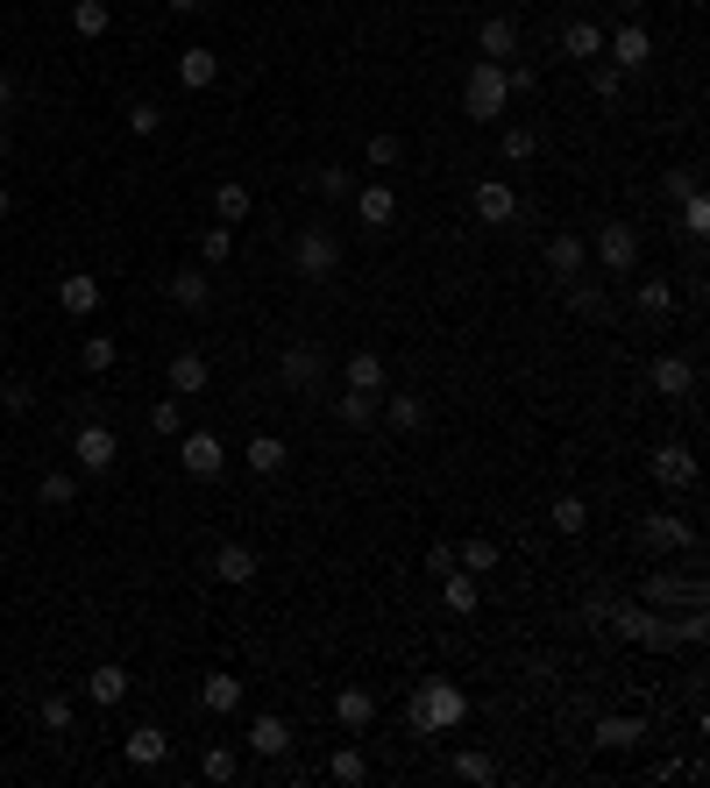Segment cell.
<instances>
[{
  "instance_id": "cell-41",
  "label": "cell",
  "mask_w": 710,
  "mask_h": 788,
  "mask_svg": "<svg viewBox=\"0 0 710 788\" xmlns=\"http://www.w3.org/2000/svg\"><path fill=\"white\" fill-rule=\"evenodd\" d=\"M108 22H114L108 0H79V8H71V29H79V36H108Z\"/></svg>"
},
{
  "instance_id": "cell-17",
  "label": "cell",
  "mask_w": 710,
  "mask_h": 788,
  "mask_svg": "<svg viewBox=\"0 0 710 788\" xmlns=\"http://www.w3.org/2000/svg\"><path fill=\"white\" fill-rule=\"evenodd\" d=\"M356 221H362V227H376V235H384V227L398 221V192H391L384 178H376V185H356Z\"/></svg>"
},
{
  "instance_id": "cell-44",
  "label": "cell",
  "mask_w": 710,
  "mask_h": 788,
  "mask_svg": "<svg viewBox=\"0 0 710 788\" xmlns=\"http://www.w3.org/2000/svg\"><path fill=\"white\" fill-rule=\"evenodd\" d=\"M583 526H590V505H583V497H554V533L576 540Z\"/></svg>"
},
{
  "instance_id": "cell-50",
  "label": "cell",
  "mask_w": 710,
  "mask_h": 788,
  "mask_svg": "<svg viewBox=\"0 0 710 788\" xmlns=\"http://www.w3.org/2000/svg\"><path fill=\"white\" fill-rule=\"evenodd\" d=\"M497 149H505V164H526V157H533V128H505V135H497Z\"/></svg>"
},
{
  "instance_id": "cell-59",
  "label": "cell",
  "mask_w": 710,
  "mask_h": 788,
  "mask_svg": "<svg viewBox=\"0 0 710 788\" xmlns=\"http://www.w3.org/2000/svg\"><path fill=\"white\" fill-rule=\"evenodd\" d=\"M8 114H14V79L0 71V121H8Z\"/></svg>"
},
{
  "instance_id": "cell-38",
  "label": "cell",
  "mask_w": 710,
  "mask_h": 788,
  "mask_svg": "<svg viewBox=\"0 0 710 788\" xmlns=\"http://www.w3.org/2000/svg\"><path fill=\"white\" fill-rule=\"evenodd\" d=\"M149 434H157V441H178V434H185V405L157 398V405H149Z\"/></svg>"
},
{
  "instance_id": "cell-47",
  "label": "cell",
  "mask_w": 710,
  "mask_h": 788,
  "mask_svg": "<svg viewBox=\"0 0 710 788\" xmlns=\"http://www.w3.org/2000/svg\"><path fill=\"white\" fill-rule=\"evenodd\" d=\"M313 192H320V200H349V192H356V178L327 164V171H313Z\"/></svg>"
},
{
  "instance_id": "cell-32",
  "label": "cell",
  "mask_w": 710,
  "mask_h": 788,
  "mask_svg": "<svg viewBox=\"0 0 710 788\" xmlns=\"http://www.w3.org/2000/svg\"><path fill=\"white\" fill-rule=\"evenodd\" d=\"M640 739H646L640 718H597V746H604V753H632Z\"/></svg>"
},
{
  "instance_id": "cell-10",
  "label": "cell",
  "mask_w": 710,
  "mask_h": 788,
  "mask_svg": "<svg viewBox=\"0 0 710 788\" xmlns=\"http://www.w3.org/2000/svg\"><path fill=\"white\" fill-rule=\"evenodd\" d=\"M604 50H611L618 71H640L646 57H654V36H646L640 22H618V29H604Z\"/></svg>"
},
{
  "instance_id": "cell-56",
  "label": "cell",
  "mask_w": 710,
  "mask_h": 788,
  "mask_svg": "<svg viewBox=\"0 0 710 788\" xmlns=\"http://www.w3.org/2000/svg\"><path fill=\"white\" fill-rule=\"evenodd\" d=\"M29 398H36V391H29L22 376H14V384H0V405H8V413H29Z\"/></svg>"
},
{
  "instance_id": "cell-27",
  "label": "cell",
  "mask_w": 710,
  "mask_h": 788,
  "mask_svg": "<svg viewBox=\"0 0 710 788\" xmlns=\"http://www.w3.org/2000/svg\"><path fill=\"white\" fill-rule=\"evenodd\" d=\"M376 405H384V391H341V398H335V419H341V427H376Z\"/></svg>"
},
{
  "instance_id": "cell-62",
  "label": "cell",
  "mask_w": 710,
  "mask_h": 788,
  "mask_svg": "<svg viewBox=\"0 0 710 788\" xmlns=\"http://www.w3.org/2000/svg\"><path fill=\"white\" fill-rule=\"evenodd\" d=\"M0 157H8V128H0Z\"/></svg>"
},
{
  "instance_id": "cell-57",
  "label": "cell",
  "mask_w": 710,
  "mask_h": 788,
  "mask_svg": "<svg viewBox=\"0 0 710 788\" xmlns=\"http://www.w3.org/2000/svg\"><path fill=\"white\" fill-rule=\"evenodd\" d=\"M505 86H511V93H533L540 71H533V65H511V71H505Z\"/></svg>"
},
{
  "instance_id": "cell-63",
  "label": "cell",
  "mask_w": 710,
  "mask_h": 788,
  "mask_svg": "<svg viewBox=\"0 0 710 788\" xmlns=\"http://www.w3.org/2000/svg\"><path fill=\"white\" fill-rule=\"evenodd\" d=\"M0 348H8V335H0Z\"/></svg>"
},
{
  "instance_id": "cell-52",
  "label": "cell",
  "mask_w": 710,
  "mask_h": 788,
  "mask_svg": "<svg viewBox=\"0 0 710 788\" xmlns=\"http://www.w3.org/2000/svg\"><path fill=\"white\" fill-rule=\"evenodd\" d=\"M128 128H135V135H157V128H164V108H157V100H135V108H128Z\"/></svg>"
},
{
  "instance_id": "cell-30",
  "label": "cell",
  "mask_w": 710,
  "mask_h": 788,
  "mask_svg": "<svg viewBox=\"0 0 710 788\" xmlns=\"http://www.w3.org/2000/svg\"><path fill=\"white\" fill-rule=\"evenodd\" d=\"M241 462H249V469H256V476H278V469H284V462H292V448H284V441H278V434H256V441H249V448H241Z\"/></svg>"
},
{
  "instance_id": "cell-43",
  "label": "cell",
  "mask_w": 710,
  "mask_h": 788,
  "mask_svg": "<svg viewBox=\"0 0 710 788\" xmlns=\"http://www.w3.org/2000/svg\"><path fill=\"white\" fill-rule=\"evenodd\" d=\"M568 306L583 313V320H604V313H611V299L597 292V284H583V278H568Z\"/></svg>"
},
{
  "instance_id": "cell-7",
  "label": "cell",
  "mask_w": 710,
  "mask_h": 788,
  "mask_svg": "<svg viewBox=\"0 0 710 788\" xmlns=\"http://www.w3.org/2000/svg\"><path fill=\"white\" fill-rule=\"evenodd\" d=\"M640 548L646 554H697V526L683 511H646L640 519Z\"/></svg>"
},
{
  "instance_id": "cell-19",
  "label": "cell",
  "mask_w": 710,
  "mask_h": 788,
  "mask_svg": "<svg viewBox=\"0 0 710 788\" xmlns=\"http://www.w3.org/2000/svg\"><path fill=\"white\" fill-rule=\"evenodd\" d=\"M206 384H214V362H206L200 348H185V356H171V398H200Z\"/></svg>"
},
{
  "instance_id": "cell-61",
  "label": "cell",
  "mask_w": 710,
  "mask_h": 788,
  "mask_svg": "<svg viewBox=\"0 0 710 788\" xmlns=\"http://www.w3.org/2000/svg\"><path fill=\"white\" fill-rule=\"evenodd\" d=\"M171 8H178V14H192V8H206V0H171Z\"/></svg>"
},
{
  "instance_id": "cell-18",
  "label": "cell",
  "mask_w": 710,
  "mask_h": 788,
  "mask_svg": "<svg viewBox=\"0 0 710 788\" xmlns=\"http://www.w3.org/2000/svg\"><path fill=\"white\" fill-rule=\"evenodd\" d=\"M562 57H576V65H590V57H604V22H590V14H576V22H562Z\"/></svg>"
},
{
  "instance_id": "cell-11",
  "label": "cell",
  "mask_w": 710,
  "mask_h": 788,
  "mask_svg": "<svg viewBox=\"0 0 710 788\" xmlns=\"http://www.w3.org/2000/svg\"><path fill=\"white\" fill-rule=\"evenodd\" d=\"M206 569H214V583L241 589V583H256V569H263V562H256V548H249V540H221V548H214V562H206Z\"/></svg>"
},
{
  "instance_id": "cell-24",
  "label": "cell",
  "mask_w": 710,
  "mask_h": 788,
  "mask_svg": "<svg viewBox=\"0 0 710 788\" xmlns=\"http://www.w3.org/2000/svg\"><path fill=\"white\" fill-rule=\"evenodd\" d=\"M214 71H221V57L206 50V43H192V50L178 57V86H185V93H206V86H214Z\"/></svg>"
},
{
  "instance_id": "cell-33",
  "label": "cell",
  "mask_w": 710,
  "mask_h": 788,
  "mask_svg": "<svg viewBox=\"0 0 710 788\" xmlns=\"http://www.w3.org/2000/svg\"><path fill=\"white\" fill-rule=\"evenodd\" d=\"M327 781H335V788H362V781H370V761H362V746L327 753Z\"/></svg>"
},
{
  "instance_id": "cell-34",
  "label": "cell",
  "mask_w": 710,
  "mask_h": 788,
  "mask_svg": "<svg viewBox=\"0 0 710 788\" xmlns=\"http://www.w3.org/2000/svg\"><path fill=\"white\" fill-rule=\"evenodd\" d=\"M441 604H448L455 618H470V611H476V575H470V569H448V575H441Z\"/></svg>"
},
{
  "instance_id": "cell-37",
  "label": "cell",
  "mask_w": 710,
  "mask_h": 788,
  "mask_svg": "<svg viewBox=\"0 0 710 788\" xmlns=\"http://www.w3.org/2000/svg\"><path fill=\"white\" fill-rule=\"evenodd\" d=\"M71 497H79V483H71L65 469H43V483H36V505H50V511H71Z\"/></svg>"
},
{
  "instance_id": "cell-8",
  "label": "cell",
  "mask_w": 710,
  "mask_h": 788,
  "mask_svg": "<svg viewBox=\"0 0 710 788\" xmlns=\"http://www.w3.org/2000/svg\"><path fill=\"white\" fill-rule=\"evenodd\" d=\"M597 263L611 270V278H632V270H640V227L632 221H611V227H597Z\"/></svg>"
},
{
  "instance_id": "cell-51",
  "label": "cell",
  "mask_w": 710,
  "mask_h": 788,
  "mask_svg": "<svg viewBox=\"0 0 710 788\" xmlns=\"http://www.w3.org/2000/svg\"><path fill=\"white\" fill-rule=\"evenodd\" d=\"M43 732H71V696H43Z\"/></svg>"
},
{
  "instance_id": "cell-4",
  "label": "cell",
  "mask_w": 710,
  "mask_h": 788,
  "mask_svg": "<svg viewBox=\"0 0 710 788\" xmlns=\"http://www.w3.org/2000/svg\"><path fill=\"white\" fill-rule=\"evenodd\" d=\"M511 108V86H505V65H491V57H476L470 65V79H462V114L470 121H483L491 128L497 114Z\"/></svg>"
},
{
  "instance_id": "cell-48",
  "label": "cell",
  "mask_w": 710,
  "mask_h": 788,
  "mask_svg": "<svg viewBox=\"0 0 710 788\" xmlns=\"http://www.w3.org/2000/svg\"><path fill=\"white\" fill-rule=\"evenodd\" d=\"M228 249H235V235H228V227H206V235H200V263H206V270H214V263H228Z\"/></svg>"
},
{
  "instance_id": "cell-23",
  "label": "cell",
  "mask_w": 710,
  "mask_h": 788,
  "mask_svg": "<svg viewBox=\"0 0 710 788\" xmlns=\"http://www.w3.org/2000/svg\"><path fill=\"white\" fill-rule=\"evenodd\" d=\"M583 263H590V241H583V235H554L548 241V270H554V278H583Z\"/></svg>"
},
{
  "instance_id": "cell-46",
  "label": "cell",
  "mask_w": 710,
  "mask_h": 788,
  "mask_svg": "<svg viewBox=\"0 0 710 788\" xmlns=\"http://www.w3.org/2000/svg\"><path fill=\"white\" fill-rule=\"evenodd\" d=\"M362 157H370L376 171H391V164L405 157V143H398V135H370V143H362Z\"/></svg>"
},
{
  "instance_id": "cell-13",
  "label": "cell",
  "mask_w": 710,
  "mask_h": 788,
  "mask_svg": "<svg viewBox=\"0 0 710 788\" xmlns=\"http://www.w3.org/2000/svg\"><path fill=\"white\" fill-rule=\"evenodd\" d=\"M164 753H171V732H164V724H135V732L121 739V761L128 767H164Z\"/></svg>"
},
{
  "instance_id": "cell-36",
  "label": "cell",
  "mask_w": 710,
  "mask_h": 788,
  "mask_svg": "<svg viewBox=\"0 0 710 788\" xmlns=\"http://www.w3.org/2000/svg\"><path fill=\"white\" fill-rule=\"evenodd\" d=\"M200 703L214 710V718H228V710H241V682L235 675H206V689H200Z\"/></svg>"
},
{
  "instance_id": "cell-29",
  "label": "cell",
  "mask_w": 710,
  "mask_h": 788,
  "mask_svg": "<svg viewBox=\"0 0 710 788\" xmlns=\"http://www.w3.org/2000/svg\"><path fill=\"white\" fill-rule=\"evenodd\" d=\"M476 50H483V57H491V65H505V57H511V50H519V29H511V22H505V14H491V22H483V29H476Z\"/></svg>"
},
{
  "instance_id": "cell-3",
  "label": "cell",
  "mask_w": 710,
  "mask_h": 788,
  "mask_svg": "<svg viewBox=\"0 0 710 788\" xmlns=\"http://www.w3.org/2000/svg\"><path fill=\"white\" fill-rule=\"evenodd\" d=\"M640 604H654V611H710V589L697 569H654L640 583Z\"/></svg>"
},
{
  "instance_id": "cell-2",
  "label": "cell",
  "mask_w": 710,
  "mask_h": 788,
  "mask_svg": "<svg viewBox=\"0 0 710 788\" xmlns=\"http://www.w3.org/2000/svg\"><path fill=\"white\" fill-rule=\"evenodd\" d=\"M462 718H470V696H462L455 682H419L413 703H405V724H413L419 739H448V732H462Z\"/></svg>"
},
{
  "instance_id": "cell-20",
  "label": "cell",
  "mask_w": 710,
  "mask_h": 788,
  "mask_svg": "<svg viewBox=\"0 0 710 788\" xmlns=\"http://www.w3.org/2000/svg\"><path fill=\"white\" fill-rule=\"evenodd\" d=\"M654 391L661 398H697V362L689 356H654Z\"/></svg>"
},
{
  "instance_id": "cell-6",
  "label": "cell",
  "mask_w": 710,
  "mask_h": 788,
  "mask_svg": "<svg viewBox=\"0 0 710 788\" xmlns=\"http://www.w3.org/2000/svg\"><path fill=\"white\" fill-rule=\"evenodd\" d=\"M278 384L292 391V398H313V391L327 384V356H320L313 341H292V348L278 356Z\"/></svg>"
},
{
  "instance_id": "cell-40",
  "label": "cell",
  "mask_w": 710,
  "mask_h": 788,
  "mask_svg": "<svg viewBox=\"0 0 710 788\" xmlns=\"http://www.w3.org/2000/svg\"><path fill=\"white\" fill-rule=\"evenodd\" d=\"M200 775H206V781H235V775H241V761H235V746H221V739H214V746H206V753H200Z\"/></svg>"
},
{
  "instance_id": "cell-12",
  "label": "cell",
  "mask_w": 710,
  "mask_h": 788,
  "mask_svg": "<svg viewBox=\"0 0 710 788\" xmlns=\"http://www.w3.org/2000/svg\"><path fill=\"white\" fill-rule=\"evenodd\" d=\"M71 454H79V469H86V476H108V469H114V454H121V441H114L108 427H79V434H71Z\"/></svg>"
},
{
  "instance_id": "cell-49",
  "label": "cell",
  "mask_w": 710,
  "mask_h": 788,
  "mask_svg": "<svg viewBox=\"0 0 710 788\" xmlns=\"http://www.w3.org/2000/svg\"><path fill=\"white\" fill-rule=\"evenodd\" d=\"M455 569H470V575L497 569V548H491V540H470V548H455Z\"/></svg>"
},
{
  "instance_id": "cell-54",
  "label": "cell",
  "mask_w": 710,
  "mask_h": 788,
  "mask_svg": "<svg viewBox=\"0 0 710 788\" xmlns=\"http://www.w3.org/2000/svg\"><path fill=\"white\" fill-rule=\"evenodd\" d=\"M590 86H597V100H618V93H626V71H618V65H597Z\"/></svg>"
},
{
  "instance_id": "cell-26",
  "label": "cell",
  "mask_w": 710,
  "mask_h": 788,
  "mask_svg": "<svg viewBox=\"0 0 710 788\" xmlns=\"http://www.w3.org/2000/svg\"><path fill=\"white\" fill-rule=\"evenodd\" d=\"M57 306H65V313H79V320H86V313H100V278L71 270V278L57 284Z\"/></svg>"
},
{
  "instance_id": "cell-9",
  "label": "cell",
  "mask_w": 710,
  "mask_h": 788,
  "mask_svg": "<svg viewBox=\"0 0 710 788\" xmlns=\"http://www.w3.org/2000/svg\"><path fill=\"white\" fill-rule=\"evenodd\" d=\"M178 462H185V476L214 483L221 469H228V441H221V434H178Z\"/></svg>"
},
{
  "instance_id": "cell-21",
  "label": "cell",
  "mask_w": 710,
  "mask_h": 788,
  "mask_svg": "<svg viewBox=\"0 0 710 788\" xmlns=\"http://www.w3.org/2000/svg\"><path fill=\"white\" fill-rule=\"evenodd\" d=\"M241 739H249V753H263V761H278V753L292 746V724H284L278 710H263V718H249V732H241Z\"/></svg>"
},
{
  "instance_id": "cell-28",
  "label": "cell",
  "mask_w": 710,
  "mask_h": 788,
  "mask_svg": "<svg viewBox=\"0 0 710 788\" xmlns=\"http://www.w3.org/2000/svg\"><path fill=\"white\" fill-rule=\"evenodd\" d=\"M335 718H341V732H370V724H376V696L370 689H341L335 696Z\"/></svg>"
},
{
  "instance_id": "cell-42",
  "label": "cell",
  "mask_w": 710,
  "mask_h": 788,
  "mask_svg": "<svg viewBox=\"0 0 710 788\" xmlns=\"http://www.w3.org/2000/svg\"><path fill=\"white\" fill-rule=\"evenodd\" d=\"M675 206H683V235L703 241V235H710V200H703V192H683Z\"/></svg>"
},
{
  "instance_id": "cell-39",
  "label": "cell",
  "mask_w": 710,
  "mask_h": 788,
  "mask_svg": "<svg viewBox=\"0 0 710 788\" xmlns=\"http://www.w3.org/2000/svg\"><path fill=\"white\" fill-rule=\"evenodd\" d=\"M214 221H221V227L249 221V185H214Z\"/></svg>"
},
{
  "instance_id": "cell-31",
  "label": "cell",
  "mask_w": 710,
  "mask_h": 788,
  "mask_svg": "<svg viewBox=\"0 0 710 788\" xmlns=\"http://www.w3.org/2000/svg\"><path fill=\"white\" fill-rule=\"evenodd\" d=\"M341 376H349V391H384V356H376V348H356V356L341 362Z\"/></svg>"
},
{
  "instance_id": "cell-55",
  "label": "cell",
  "mask_w": 710,
  "mask_h": 788,
  "mask_svg": "<svg viewBox=\"0 0 710 788\" xmlns=\"http://www.w3.org/2000/svg\"><path fill=\"white\" fill-rule=\"evenodd\" d=\"M683 192H697V171H668L661 178V200H683Z\"/></svg>"
},
{
  "instance_id": "cell-1",
  "label": "cell",
  "mask_w": 710,
  "mask_h": 788,
  "mask_svg": "<svg viewBox=\"0 0 710 788\" xmlns=\"http://www.w3.org/2000/svg\"><path fill=\"white\" fill-rule=\"evenodd\" d=\"M611 632L632 646H646V654H675V646H703L710 640V618L703 611H654V604H611Z\"/></svg>"
},
{
  "instance_id": "cell-22",
  "label": "cell",
  "mask_w": 710,
  "mask_h": 788,
  "mask_svg": "<svg viewBox=\"0 0 710 788\" xmlns=\"http://www.w3.org/2000/svg\"><path fill=\"white\" fill-rule=\"evenodd\" d=\"M128 689H135V682H128V668H121V661H100V668L86 675V696H93L100 710H114V703H121Z\"/></svg>"
},
{
  "instance_id": "cell-53",
  "label": "cell",
  "mask_w": 710,
  "mask_h": 788,
  "mask_svg": "<svg viewBox=\"0 0 710 788\" xmlns=\"http://www.w3.org/2000/svg\"><path fill=\"white\" fill-rule=\"evenodd\" d=\"M79 362H86L93 376H100V370H114V341H108V335H93V341L79 348Z\"/></svg>"
},
{
  "instance_id": "cell-15",
  "label": "cell",
  "mask_w": 710,
  "mask_h": 788,
  "mask_svg": "<svg viewBox=\"0 0 710 788\" xmlns=\"http://www.w3.org/2000/svg\"><path fill=\"white\" fill-rule=\"evenodd\" d=\"M171 299H178L185 313H214V278H206V263L171 270Z\"/></svg>"
},
{
  "instance_id": "cell-58",
  "label": "cell",
  "mask_w": 710,
  "mask_h": 788,
  "mask_svg": "<svg viewBox=\"0 0 710 788\" xmlns=\"http://www.w3.org/2000/svg\"><path fill=\"white\" fill-rule=\"evenodd\" d=\"M427 569H433V575H448V569H455V548H448V540H433V554H427Z\"/></svg>"
},
{
  "instance_id": "cell-45",
  "label": "cell",
  "mask_w": 710,
  "mask_h": 788,
  "mask_svg": "<svg viewBox=\"0 0 710 788\" xmlns=\"http://www.w3.org/2000/svg\"><path fill=\"white\" fill-rule=\"evenodd\" d=\"M632 299H640V313H675V284L668 278H646Z\"/></svg>"
},
{
  "instance_id": "cell-25",
  "label": "cell",
  "mask_w": 710,
  "mask_h": 788,
  "mask_svg": "<svg viewBox=\"0 0 710 788\" xmlns=\"http://www.w3.org/2000/svg\"><path fill=\"white\" fill-rule=\"evenodd\" d=\"M376 419H391L398 434H419V427H427V398H419V391H398V398L376 405Z\"/></svg>"
},
{
  "instance_id": "cell-60",
  "label": "cell",
  "mask_w": 710,
  "mask_h": 788,
  "mask_svg": "<svg viewBox=\"0 0 710 788\" xmlns=\"http://www.w3.org/2000/svg\"><path fill=\"white\" fill-rule=\"evenodd\" d=\"M8 214H14V192H8V185H0V221H8Z\"/></svg>"
},
{
  "instance_id": "cell-5",
  "label": "cell",
  "mask_w": 710,
  "mask_h": 788,
  "mask_svg": "<svg viewBox=\"0 0 710 788\" xmlns=\"http://www.w3.org/2000/svg\"><path fill=\"white\" fill-rule=\"evenodd\" d=\"M292 270L306 284L335 278V270H341V235H335V227H298V235H292Z\"/></svg>"
},
{
  "instance_id": "cell-14",
  "label": "cell",
  "mask_w": 710,
  "mask_h": 788,
  "mask_svg": "<svg viewBox=\"0 0 710 788\" xmlns=\"http://www.w3.org/2000/svg\"><path fill=\"white\" fill-rule=\"evenodd\" d=\"M646 469H654L661 491H689V483H697V454H689L683 441H675V448H654V462H646Z\"/></svg>"
},
{
  "instance_id": "cell-16",
  "label": "cell",
  "mask_w": 710,
  "mask_h": 788,
  "mask_svg": "<svg viewBox=\"0 0 710 788\" xmlns=\"http://www.w3.org/2000/svg\"><path fill=\"white\" fill-rule=\"evenodd\" d=\"M476 221L511 227V221H519V192H511L505 178H483V185H476Z\"/></svg>"
},
{
  "instance_id": "cell-35",
  "label": "cell",
  "mask_w": 710,
  "mask_h": 788,
  "mask_svg": "<svg viewBox=\"0 0 710 788\" xmlns=\"http://www.w3.org/2000/svg\"><path fill=\"white\" fill-rule=\"evenodd\" d=\"M448 775H455V781H476V788H491V781H497V761H491V753H476V746H462L455 761H448Z\"/></svg>"
}]
</instances>
